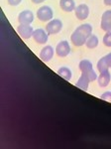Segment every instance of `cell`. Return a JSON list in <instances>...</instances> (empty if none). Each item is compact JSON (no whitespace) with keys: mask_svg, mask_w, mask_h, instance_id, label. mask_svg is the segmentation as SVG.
<instances>
[{"mask_svg":"<svg viewBox=\"0 0 111 149\" xmlns=\"http://www.w3.org/2000/svg\"><path fill=\"white\" fill-rule=\"evenodd\" d=\"M53 16H54V12L50 6H41L37 11V18L42 22H49L53 19Z\"/></svg>","mask_w":111,"mask_h":149,"instance_id":"6da1fadb","label":"cell"},{"mask_svg":"<svg viewBox=\"0 0 111 149\" xmlns=\"http://www.w3.org/2000/svg\"><path fill=\"white\" fill-rule=\"evenodd\" d=\"M62 29V22L60 19H52L46 25V30L49 33V35L58 34Z\"/></svg>","mask_w":111,"mask_h":149,"instance_id":"7a4b0ae2","label":"cell"},{"mask_svg":"<svg viewBox=\"0 0 111 149\" xmlns=\"http://www.w3.org/2000/svg\"><path fill=\"white\" fill-rule=\"evenodd\" d=\"M86 40H87V37L83 34L80 31H78V29H76L71 36V41L76 47H80L83 45H85Z\"/></svg>","mask_w":111,"mask_h":149,"instance_id":"3957f363","label":"cell"},{"mask_svg":"<svg viewBox=\"0 0 111 149\" xmlns=\"http://www.w3.org/2000/svg\"><path fill=\"white\" fill-rule=\"evenodd\" d=\"M17 31H18L19 35L23 38V39H30L33 36L34 29L31 26V24H20V25L17 27Z\"/></svg>","mask_w":111,"mask_h":149,"instance_id":"277c9868","label":"cell"},{"mask_svg":"<svg viewBox=\"0 0 111 149\" xmlns=\"http://www.w3.org/2000/svg\"><path fill=\"white\" fill-rule=\"evenodd\" d=\"M33 39L38 44H46L49 39V33L47 32V30H44L42 28L36 29L33 33Z\"/></svg>","mask_w":111,"mask_h":149,"instance_id":"5b68a950","label":"cell"},{"mask_svg":"<svg viewBox=\"0 0 111 149\" xmlns=\"http://www.w3.org/2000/svg\"><path fill=\"white\" fill-rule=\"evenodd\" d=\"M56 53L59 57L65 58L71 53V46L67 41H61L56 47Z\"/></svg>","mask_w":111,"mask_h":149,"instance_id":"8992f818","label":"cell"},{"mask_svg":"<svg viewBox=\"0 0 111 149\" xmlns=\"http://www.w3.org/2000/svg\"><path fill=\"white\" fill-rule=\"evenodd\" d=\"M74 13L78 20H85L89 15V7L86 4H79L74 9Z\"/></svg>","mask_w":111,"mask_h":149,"instance_id":"52a82bcc","label":"cell"},{"mask_svg":"<svg viewBox=\"0 0 111 149\" xmlns=\"http://www.w3.org/2000/svg\"><path fill=\"white\" fill-rule=\"evenodd\" d=\"M100 27L103 31H105V32L111 31V10H106L104 13L102 14Z\"/></svg>","mask_w":111,"mask_h":149,"instance_id":"ba28073f","label":"cell"},{"mask_svg":"<svg viewBox=\"0 0 111 149\" xmlns=\"http://www.w3.org/2000/svg\"><path fill=\"white\" fill-rule=\"evenodd\" d=\"M54 53H55V50L52 46H50V45L45 46L41 50L40 59L42 60L43 62H45V63H48V62L51 61L52 58L54 57Z\"/></svg>","mask_w":111,"mask_h":149,"instance_id":"9c48e42d","label":"cell"},{"mask_svg":"<svg viewBox=\"0 0 111 149\" xmlns=\"http://www.w3.org/2000/svg\"><path fill=\"white\" fill-rule=\"evenodd\" d=\"M20 24H31L34 21V13L31 10H24L18 15Z\"/></svg>","mask_w":111,"mask_h":149,"instance_id":"30bf717a","label":"cell"},{"mask_svg":"<svg viewBox=\"0 0 111 149\" xmlns=\"http://www.w3.org/2000/svg\"><path fill=\"white\" fill-rule=\"evenodd\" d=\"M110 81H111V74L108 70L105 72L100 73V74L97 78L98 85H99V86H101V88H105V86H107L108 85H109Z\"/></svg>","mask_w":111,"mask_h":149,"instance_id":"8fae6325","label":"cell"},{"mask_svg":"<svg viewBox=\"0 0 111 149\" xmlns=\"http://www.w3.org/2000/svg\"><path fill=\"white\" fill-rule=\"evenodd\" d=\"M60 6L65 12H71L76 7L74 0H60Z\"/></svg>","mask_w":111,"mask_h":149,"instance_id":"7c38bea8","label":"cell"},{"mask_svg":"<svg viewBox=\"0 0 111 149\" xmlns=\"http://www.w3.org/2000/svg\"><path fill=\"white\" fill-rule=\"evenodd\" d=\"M89 83H90V81H89V79L87 78V77H86L84 74H81L80 78H79L78 81H76V86H78V88L83 90V91H87Z\"/></svg>","mask_w":111,"mask_h":149,"instance_id":"4fadbf2b","label":"cell"},{"mask_svg":"<svg viewBox=\"0 0 111 149\" xmlns=\"http://www.w3.org/2000/svg\"><path fill=\"white\" fill-rule=\"evenodd\" d=\"M78 68L81 71V74L87 73V72L91 71V70H93L92 63H91L90 61H88V60H83V61L79 62Z\"/></svg>","mask_w":111,"mask_h":149,"instance_id":"5bb4252c","label":"cell"},{"mask_svg":"<svg viewBox=\"0 0 111 149\" xmlns=\"http://www.w3.org/2000/svg\"><path fill=\"white\" fill-rule=\"evenodd\" d=\"M98 43H99V40H98L97 36L91 34L87 38V40H86L85 46L87 47L88 49H95V48L98 46Z\"/></svg>","mask_w":111,"mask_h":149,"instance_id":"9a60e30c","label":"cell"},{"mask_svg":"<svg viewBox=\"0 0 111 149\" xmlns=\"http://www.w3.org/2000/svg\"><path fill=\"white\" fill-rule=\"evenodd\" d=\"M58 74H59L62 79H65L66 81H71V76H72L71 69L67 68V67H62V68H60L58 70Z\"/></svg>","mask_w":111,"mask_h":149,"instance_id":"2e32d148","label":"cell"},{"mask_svg":"<svg viewBox=\"0 0 111 149\" xmlns=\"http://www.w3.org/2000/svg\"><path fill=\"white\" fill-rule=\"evenodd\" d=\"M78 31H80L83 34H84L86 36V37H89L91 34H92V26L90 25V24H88V23H85V24H83V25H80V26H78Z\"/></svg>","mask_w":111,"mask_h":149,"instance_id":"e0dca14e","label":"cell"},{"mask_svg":"<svg viewBox=\"0 0 111 149\" xmlns=\"http://www.w3.org/2000/svg\"><path fill=\"white\" fill-rule=\"evenodd\" d=\"M108 69H109V67H108L107 63H106L104 57L101 58L99 61L97 62V70H98V72H99V73H102V72L107 71Z\"/></svg>","mask_w":111,"mask_h":149,"instance_id":"ac0fdd59","label":"cell"},{"mask_svg":"<svg viewBox=\"0 0 111 149\" xmlns=\"http://www.w3.org/2000/svg\"><path fill=\"white\" fill-rule=\"evenodd\" d=\"M103 44L106 47H111V31L106 32V34L103 37Z\"/></svg>","mask_w":111,"mask_h":149,"instance_id":"d6986e66","label":"cell"},{"mask_svg":"<svg viewBox=\"0 0 111 149\" xmlns=\"http://www.w3.org/2000/svg\"><path fill=\"white\" fill-rule=\"evenodd\" d=\"M84 74H85V76L87 77V78L89 79V81H95L96 79L98 78V77H97V74H96V73H95V71H94V70H91V71L87 72V73H84Z\"/></svg>","mask_w":111,"mask_h":149,"instance_id":"ffe728a7","label":"cell"},{"mask_svg":"<svg viewBox=\"0 0 111 149\" xmlns=\"http://www.w3.org/2000/svg\"><path fill=\"white\" fill-rule=\"evenodd\" d=\"M100 98L103 100H106V102H111V92H105L104 93L100 95Z\"/></svg>","mask_w":111,"mask_h":149,"instance_id":"44dd1931","label":"cell"},{"mask_svg":"<svg viewBox=\"0 0 111 149\" xmlns=\"http://www.w3.org/2000/svg\"><path fill=\"white\" fill-rule=\"evenodd\" d=\"M21 1H22V0H8V3H9V5H11V6H17L21 3Z\"/></svg>","mask_w":111,"mask_h":149,"instance_id":"7402d4cb","label":"cell"},{"mask_svg":"<svg viewBox=\"0 0 111 149\" xmlns=\"http://www.w3.org/2000/svg\"><path fill=\"white\" fill-rule=\"evenodd\" d=\"M104 59H105L106 63H107V65H108V67L111 68V53H109V54H107L106 56H104Z\"/></svg>","mask_w":111,"mask_h":149,"instance_id":"603a6c76","label":"cell"},{"mask_svg":"<svg viewBox=\"0 0 111 149\" xmlns=\"http://www.w3.org/2000/svg\"><path fill=\"white\" fill-rule=\"evenodd\" d=\"M31 1L35 4H40V3H42V2H45L46 0H31Z\"/></svg>","mask_w":111,"mask_h":149,"instance_id":"cb8c5ba5","label":"cell"},{"mask_svg":"<svg viewBox=\"0 0 111 149\" xmlns=\"http://www.w3.org/2000/svg\"><path fill=\"white\" fill-rule=\"evenodd\" d=\"M103 3L107 6H111V0H103Z\"/></svg>","mask_w":111,"mask_h":149,"instance_id":"d4e9b609","label":"cell"}]
</instances>
